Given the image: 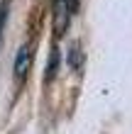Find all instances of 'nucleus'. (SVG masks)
<instances>
[{"mask_svg": "<svg viewBox=\"0 0 132 134\" xmlns=\"http://www.w3.org/2000/svg\"><path fill=\"white\" fill-rule=\"evenodd\" d=\"M51 15H54V34L64 37V32L71 25V17L78 10V0H54L51 3Z\"/></svg>", "mask_w": 132, "mask_h": 134, "instance_id": "obj_1", "label": "nucleus"}, {"mask_svg": "<svg viewBox=\"0 0 132 134\" xmlns=\"http://www.w3.org/2000/svg\"><path fill=\"white\" fill-rule=\"evenodd\" d=\"M32 61H34V49L32 44H22L17 49V56H15V81H17L20 85L27 81L29 71H32Z\"/></svg>", "mask_w": 132, "mask_h": 134, "instance_id": "obj_2", "label": "nucleus"}, {"mask_svg": "<svg viewBox=\"0 0 132 134\" xmlns=\"http://www.w3.org/2000/svg\"><path fill=\"white\" fill-rule=\"evenodd\" d=\"M56 64H59V51L51 49V56H49V66H46V81H51L56 76Z\"/></svg>", "mask_w": 132, "mask_h": 134, "instance_id": "obj_3", "label": "nucleus"}, {"mask_svg": "<svg viewBox=\"0 0 132 134\" xmlns=\"http://www.w3.org/2000/svg\"><path fill=\"white\" fill-rule=\"evenodd\" d=\"M10 3H12V0H3V5H0V39H3V29H5V22H7Z\"/></svg>", "mask_w": 132, "mask_h": 134, "instance_id": "obj_4", "label": "nucleus"}]
</instances>
